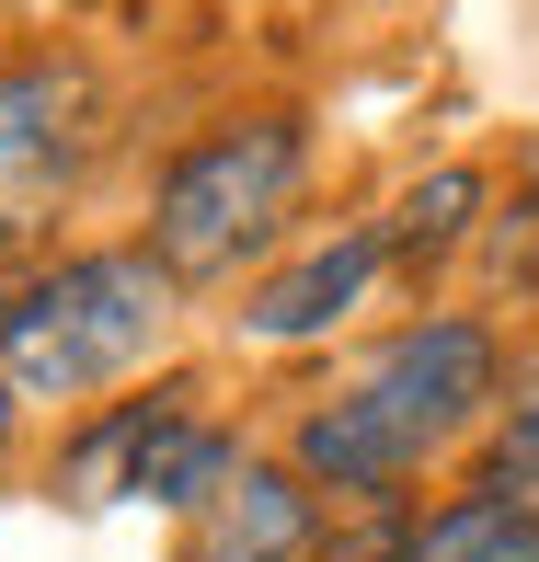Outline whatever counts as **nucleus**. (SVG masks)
<instances>
[{"label":"nucleus","mask_w":539,"mask_h":562,"mask_svg":"<svg viewBox=\"0 0 539 562\" xmlns=\"http://www.w3.org/2000/svg\"><path fill=\"white\" fill-rule=\"evenodd\" d=\"M494 379H505L494 334H482V322H459V311L391 334L345 402H322V414L299 425V471H311V494H345V505L402 494V482H414L425 459L448 448L482 402H494Z\"/></svg>","instance_id":"f257e3e1"},{"label":"nucleus","mask_w":539,"mask_h":562,"mask_svg":"<svg viewBox=\"0 0 539 562\" xmlns=\"http://www.w3.org/2000/svg\"><path fill=\"white\" fill-rule=\"evenodd\" d=\"M172 334V276L161 252H69L0 299V379L23 402H81L149 368Z\"/></svg>","instance_id":"f03ea898"},{"label":"nucleus","mask_w":539,"mask_h":562,"mask_svg":"<svg viewBox=\"0 0 539 562\" xmlns=\"http://www.w3.org/2000/svg\"><path fill=\"white\" fill-rule=\"evenodd\" d=\"M299 172H311V126L299 115H229L195 149H172L161 195H149V252H161L172 288H207L242 276L276 241V218L299 207Z\"/></svg>","instance_id":"7ed1b4c3"},{"label":"nucleus","mask_w":539,"mask_h":562,"mask_svg":"<svg viewBox=\"0 0 539 562\" xmlns=\"http://www.w3.org/2000/svg\"><path fill=\"white\" fill-rule=\"evenodd\" d=\"M92 149H104V92H92L81 58H12L0 69V252H35L58 229Z\"/></svg>","instance_id":"20e7f679"},{"label":"nucleus","mask_w":539,"mask_h":562,"mask_svg":"<svg viewBox=\"0 0 539 562\" xmlns=\"http://www.w3.org/2000/svg\"><path fill=\"white\" fill-rule=\"evenodd\" d=\"M311 540H322V494L299 459H242L184 517V562H311Z\"/></svg>","instance_id":"39448f33"},{"label":"nucleus","mask_w":539,"mask_h":562,"mask_svg":"<svg viewBox=\"0 0 539 562\" xmlns=\"http://www.w3.org/2000/svg\"><path fill=\"white\" fill-rule=\"evenodd\" d=\"M391 265V229H345V241H322L311 265H288L276 288H252V334L265 345H299V334H322V322H345L356 299H368V276Z\"/></svg>","instance_id":"423d86ee"},{"label":"nucleus","mask_w":539,"mask_h":562,"mask_svg":"<svg viewBox=\"0 0 539 562\" xmlns=\"http://www.w3.org/2000/svg\"><path fill=\"white\" fill-rule=\"evenodd\" d=\"M391 562H539V505H517V494H448L436 517H414L391 540Z\"/></svg>","instance_id":"0eeeda50"},{"label":"nucleus","mask_w":539,"mask_h":562,"mask_svg":"<svg viewBox=\"0 0 539 562\" xmlns=\"http://www.w3.org/2000/svg\"><path fill=\"white\" fill-rule=\"evenodd\" d=\"M172 425V402H126L115 425H92L81 448H69V471H58V494L69 505H126L138 494V459H149V437Z\"/></svg>","instance_id":"6e6552de"},{"label":"nucleus","mask_w":539,"mask_h":562,"mask_svg":"<svg viewBox=\"0 0 539 562\" xmlns=\"http://www.w3.org/2000/svg\"><path fill=\"white\" fill-rule=\"evenodd\" d=\"M471 207H482V172H436V184H414L402 218H391V252H448L459 229H471Z\"/></svg>","instance_id":"1a4fd4ad"},{"label":"nucleus","mask_w":539,"mask_h":562,"mask_svg":"<svg viewBox=\"0 0 539 562\" xmlns=\"http://www.w3.org/2000/svg\"><path fill=\"white\" fill-rule=\"evenodd\" d=\"M494 494H517V505H539V402H517V414H505V437H494Z\"/></svg>","instance_id":"9d476101"},{"label":"nucleus","mask_w":539,"mask_h":562,"mask_svg":"<svg viewBox=\"0 0 539 562\" xmlns=\"http://www.w3.org/2000/svg\"><path fill=\"white\" fill-rule=\"evenodd\" d=\"M12 425H23V391L0 379V459H12Z\"/></svg>","instance_id":"9b49d317"}]
</instances>
